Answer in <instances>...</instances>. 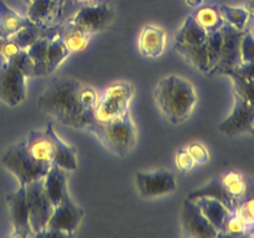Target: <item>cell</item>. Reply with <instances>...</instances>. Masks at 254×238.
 I'll return each mask as SVG.
<instances>
[{
  "instance_id": "obj_1",
  "label": "cell",
  "mask_w": 254,
  "mask_h": 238,
  "mask_svg": "<svg viewBox=\"0 0 254 238\" xmlns=\"http://www.w3.org/2000/svg\"><path fill=\"white\" fill-rule=\"evenodd\" d=\"M98 93L94 87L76 78H55L37 99L41 112L73 129H86L94 120Z\"/></svg>"
},
{
  "instance_id": "obj_2",
  "label": "cell",
  "mask_w": 254,
  "mask_h": 238,
  "mask_svg": "<svg viewBox=\"0 0 254 238\" xmlns=\"http://www.w3.org/2000/svg\"><path fill=\"white\" fill-rule=\"evenodd\" d=\"M155 102L159 111L171 124H181L192 114L197 104V93L189 79L170 74L159 81Z\"/></svg>"
},
{
  "instance_id": "obj_3",
  "label": "cell",
  "mask_w": 254,
  "mask_h": 238,
  "mask_svg": "<svg viewBox=\"0 0 254 238\" xmlns=\"http://www.w3.org/2000/svg\"><path fill=\"white\" fill-rule=\"evenodd\" d=\"M84 130L93 134L104 148L119 158H124L133 150L138 136L130 112L107 123L92 121Z\"/></svg>"
},
{
  "instance_id": "obj_4",
  "label": "cell",
  "mask_w": 254,
  "mask_h": 238,
  "mask_svg": "<svg viewBox=\"0 0 254 238\" xmlns=\"http://www.w3.org/2000/svg\"><path fill=\"white\" fill-rule=\"evenodd\" d=\"M134 88L128 82H114L99 91L93 121L107 123L123 117L129 112Z\"/></svg>"
},
{
  "instance_id": "obj_5",
  "label": "cell",
  "mask_w": 254,
  "mask_h": 238,
  "mask_svg": "<svg viewBox=\"0 0 254 238\" xmlns=\"http://www.w3.org/2000/svg\"><path fill=\"white\" fill-rule=\"evenodd\" d=\"M1 164L17 178L20 185H27L46 176L50 169L39 165L27 153L25 141L14 144L2 153Z\"/></svg>"
},
{
  "instance_id": "obj_6",
  "label": "cell",
  "mask_w": 254,
  "mask_h": 238,
  "mask_svg": "<svg viewBox=\"0 0 254 238\" xmlns=\"http://www.w3.org/2000/svg\"><path fill=\"white\" fill-rule=\"evenodd\" d=\"M83 210L74 203L69 192H67L61 200V202L55 206L54 213L47 223L46 228L40 232L36 237H67L71 236L78 228L82 218H83Z\"/></svg>"
},
{
  "instance_id": "obj_7",
  "label": "cell",
  "mask_w": 254,
  "mask_h": 238,
  "mask_svg": "<svg viewBox=\"0 0 254 238\" xmlns=\"http://www.w3.org/2000/svg\"><path fill=\"white\" fill-rule=\"evenodd\" d=\"M26 186V200L29 207L30 227H31L34 237L46 228L55 206L50 200L44 186V178L27 183Z\"/></svg>"
},
{
  "instance_id": "obj_8",
  "label": "cell",
  "mask_w": 254,
  "mask_h": 238,
  "mask_svg": "<svg viewBox=\"0 0 254 238\" xmlns=\"http://www.w3.org/2000/svg\"><path fill=\"white\" fill-rule=\"evenodd\" d=\"M27 77L12 62L0 64V102L9 107H17L26 98Z\"/></svg>"
},
{
  "instance_id": "obj_9",
  "label": "cell",
  "mask_w": 254,
  "mask_h": 238,
  "mask_svg": "<svg viewBox=\"0 0 254 238\" xmlns=\"http://www.w3.org/2000/svg\"><path fill=\"white\" fill-rule=\"evenodd\" d=\"M138 192L144 198H154L175 192L178 188L174 173L158 169L151 171H139L135 174Z\"/></svg>"
},
{
  "instance_id": "obj_10",
  "label": "cell",
  "mask_w": 254,
  "mask_h": 238,
  "mask_svg": "<svg viewBox=\"0 0 254 238\" xmlns=\"http://www.w3.org/2000/svg\"><path fill=\"white\" fill-rule=\"evenodd\" d=\"M181 226L184 235L189 237H217L218 231L211 225L210 221L203 216L200 207L192 198L189 197L184 202L181 211Z\"/></svg>"
},
{
  "instance_id": "obj_11",
  "label": "cell",
  "mask_w": 254,
  "mask_h": 238,
  "mask_svg": "<svg viewBox=\"0 0 254 238\" xmlns=\"http://www.w3.org/2000/svg\"><path fill=\"white\" fill-rule=\"evenodd\" d=\"M10 220L14 228V237H34L30 227L29 207L26 200V186L20 185L19 188L6 196Z\"/></svg>"
},
{
  "instance_id": "obj_12",
  "label": "cell",
  "mask_w": 254,
  "mask_h": 238,
  "mask_svg": "<svg viewBox=\"0 0 254 238\" xmlns=\"http://www.w3.org/2000/svg\"><path fill=\"white\" fill-rule=\"evenodd\" d=\"M111 19V7L107 5V2H102V4L81 7L67 20H69L72 24L81 27L82 30L87 31L88 34L93 35L106 29Z\"/></svg>"
},
{
  "instance_id": "obj_13",
  "label": "cell",
  "mask_w": 254,
  "mask_h": 238,
  "mask_svg": "<svg viewBox=\"0 0 254 238\" xmlns=\"http://www.w3.org/2000/svg\"><path fill=\"white\" fill-rule=\"evenodd\" d=\"M235 97L236 103L232 113L225 121L220 124V130L230 135L251 131V126L254 120L253 104L238 92H236Z\"/></svg>"
},
{
  "instance_id": "obj_14",
  "label": "cell",
  "mask_w": 254,
  "mask_h": 238,
  "mask_svg": "<svg viewBox=\"0 0 254 238\" xmlns=\"http://www.w3.org/2000/svg\"><path fill=\"white\" fill-rule=\"evenodd\" d=\"M27 153L39 165L51 169L54 165L55 150L51 139L45 130H31L25 139Z\"/></svg>"
},
{
  "instance_id": "obj_15",
  "label": "cell",
  "mask_w": 254,
  "mask_h": 238,
  "mask_svg": "<svg viewBox=\"0 0 254 238\" xmlns=\"http://www.w3.org/2000/svg\"><path fill=\"white\" fill-rule=\"evenodd\" d=\"M166 31L156 25H146L141 29L138 39L140 54L148 59H158L164 54L166 47Z\"/></svg>"
},
{
  "instance_id": "obj_16",
  "label": "cell",
  "mask_w": 254,
  "mask_h": 238,
  "mask_svg": "<svg viewBox=\"0 0 254 238\" xmlns=\"http://www.w3.org/2000/svg\"><path fill=\"white\" fill-rule=\"evenodd\" d=\"M47 135L51 139L54 144L55 150V159L54 165L60 166L61 169L66 171H73L77 169V151L73 146L68 145L66 141L62 140L59 136V134L55 131L54 125L51 123L47 124L45 129Z\"/></svg>"
},
{
  "instance_id": "obj_17",
  "label": "cell",
  "mask_w": 254,
  "mask_h": 238,
  "mask_svg": "<svg viewBox=\"0 0 254 238\" xmlns=\"http://www.w3.org/2000/svg\"><path fill=\"white\" fill-rule=\"evenodd\" d=\"M218 182L227 197L231 211H235L247 193V182L245 178L240 173L232 170L218 178Z\"/></svg>"
},
{
  "instance_id": "obj_18",
  "label": "cell",
  "mask_w": 254,
  "mask_h": 238,
  "mask_svg": "<svg viewBox=\"0 0 254 238\" xmlns=\"http://www.w3.org/2000/svg\"><path fill=\"white\" fill-rule=\"evenodd\" d=\"M192 200L200 207L203 216L210 221L211 225L218 231V233H221L223 223H225L227 216L230 215L231 210H228L225 203L221 202L217 198L211 197V196H197V197H193Z\"/></svg>"
},
{
  "instance_id": "obj_19",
  "label": "cell",
  "mask_w": 254,
  "mask_h": 238,
  "mask_svg": "<svg viewBox=\"0 0 254 238\" xmlns=\"http://www.w3.org/2000/svg\"><path fill=\"white\" fill-rule=\"evenodd\" d=\"M59 35L64 41V46L71 54L83 51L88 46L89 41L93 36V35L82 30L81 27L72 24L69 20H66L64 24L59 25Z\"/></svg>"
},
{
  "instance_id": "obj_20",
  "label": "cell",
  "mask_w": 254,
  "mask_h": 238,
  "mask_svg": "<svg viewBox=\"0 0 254 238\" xmlns=\"http://www.w3.org/2000/svg\"><path fill=\"white\" fill-rule=\"evenodd\" d=\"M66 170L61 169L57 165H52L49 173L44 178V186L49 195L50 200L54 203V206H57L64 196L68 192L67 188V180H66Z\"/></svg>"
},
{
  "instance_id": "obj_21",
  "label": "cell",
  "mask_w": 254,
  "mask_h": 238,
  "mask_svg": "<svg viewBox=\"0 0 254 238\" xmlns=\"http://www.w3.org/2000/svg\"><path fill=\"white\" fill-rule=\"evenodd\" d=\"M31 24L27 17H22L0 0V39H10Z\"/></svg>"
},
{
  "instance_id": "obj_22",
  "label": "cell",
  "mask_w": 254,
  "mask_h": 238,
  "mask_svg": "<svg viewBox=\"0 0 254 238\" xmlns=\"http://www.w3.org/2000/svg\"><path fill=\"white\" fill-rule=\"evenodd\" d=\"M191 16L195 20L196 24L201 29L205 30L206 32H215L226 25V20L223 17L222 11L217 6L206 5V6L197 7L191 14Z\"/></svg>"
},
{
  "instance_id": "obj_23",
  "label": "cell",
  "mask_w": 254,
  "mask_h": 238,
  "mask_svg": "<svg viewBox=\"0 0 254 238\" xmlns=\"http://www.w3.org/2000/svg\"><path fill=\"white\" fill-rule=\"evenodd\" d=\"M71 55V52L64 46V41L59 35V25L50 37L49 46L46 52V76L51 74L57 69V67Z\"/></svg>"
},
{
  "instance_id": "obj_24",
  "label": "cell",
  "mask_w": 254,
  "mask_h": 238,
  "mask_svg": "<svg viewBox=\"0 0 254 238\" xmlns=\"http://www.w3.org/2000/svg\"><path fill=\"white\" fill-rule=\"evenodd\" d=\"M220 9L228 25L235 27L238 31H245L247 29L251 17L250 10L243 9V7L227 6V5H222V6H220Z\"/></svg>"
},
{
  "instance_id": "obj_25",
  "label": "cell",
  "mask_w": 254,
  "mask_h": 238,
  "mask_svg": "<svg viewBox=\"0 0 254 238\" xmlns=\"http://www.w3.org/2000/svg\"><path fill=\"white\" fill-rule=\"evenodd\" d=\"M247 230L248 225L246 223V221L236 211H231L230 215L226 218L225 223H223V227L220 236H245L247 233Z\"/></svg>"
},
{
  "instance_id": "obj_26",
  "label": "cell",
  "mask_w": 254,
  "mask_h": 238,
  "mask_svg": "<svg viewBox=\"0 0 254 238\" xmlns=\"http://www.w3.org/2000/svg\"><path fill=\"white\" fill-rule=\"evenodd\" d=\"M240 66H254V37L250 31L243 32L240 44Z\"/></svg>"
},
{
  "instance_id": "obj_27",
  "label": "cell",
  "mask_w": 254,
  "mask_h": 238,
  "mask_svg": "<svg viewBox=\"0 0 254 238\" xmlns=\"http://www.w3.org/2000/svg\"><path fill=\"white\" fill-rule=\"evenodd\" d=\"M175 164L178 170L183 174L190 173V171L193 170V168L196 166L195 160H193L192 156L190 155V153H189L186 148L180 149V150L176 153Z\"/></svg>"
},
{
  "instance_id": "obj_28",
  "label": "cell",
  "mask_w": 254,
  "mask_h": 238,
  "mask_svg": "<svg viewBox=\"0 0 254 238\" xmlns=\"http://www.w3.org/2000/svg\"><path fill=\"white\" fill-rule=\"evenodd\" d=\"M186 149L190 153V155L192 156L195 163L198 164V165L207 164L208 160H210V153H208L207 148L205 145H202V144L191 143L186 146Z\"/></svg>"
},
{
  "instance_id": "obj_29",
  "label": "cell",
  "mask_w": 254,
  "mask_h": 238,
  "mask_svg": "<svg viewBox=\"0 0 254 238\" xmlns=\"http://www.w3.org/2000/svg\"><path fill=\"white\" fill-rule=\"evenodd\" d=\"M236 212L246 221L248 226L254 223V197L242 200L236 207Z\"/></svg>"
},
{
  "instance_id": "obj_30",
  "label": "cell",
  "mask_w": 254,
  "mask_h": 238,
  "mask_svg": "<svg viewBox=\"0 0 254 238\" xmlns=\"http://www.w3.org/2000/svg\"><path fill=\"white\" fill-rule=\"evenodd\" d=\"M21 47L16 44L12 39H0V54L6 60L12 59L16 54L21 51Z\"/></svg>"
},
{
  "instance_id": "obj_31",
  "label": "cell",
  "mask_w": 254,
  "mask_h": 238,
  "mask_svg": "<svg viewBox=\"0 0 254 238\" xmlns=\"http://www.w3.org/2000/svg\"><path fill=\"white\" fill-rule=\"evenodd\" d=\"M102 2H107V0H64V2H62L61 5V17L67 7H71L72 11H73L74 14V12H76L77 10L81 9V7L89 6V5L102 4Z\"/></svg>"
},
{
  "instance_id": "obj_32",
  "label": "cell",
  "mask_w": 254,
  "mask_h": 238,
  "mask_svg": "<svg viewBox=\"0 0 254 238\" xmlns=\"http://www.w3.org/2000/svg\"><path fill=\"white\" fill-rule=\"evenodd\" d=\"M248 31L251 32V35L254 37V14H251V17H250V21H248Z\"/></svg>"
},
{
  "instance_id": "obj_33",
  "label": "cell",
  "mask_w": 254,
  "mask_h": 238,
  "mask_svg": "<svg viewBox=\"0 0 254 238\" xmlns=\"http://www.w3.org/2000/svg\"><path fill=\"white\" fill-rule=\"evenodd\" d=\"M251 131H252V133L254 134V120H253V123H252V126H251Z\"/></svg>"
},
{
  "instance_id": "obj_34",
  "label": "cell",
  "mask_w": 254,
  "mask_h": 238,
  "mask_svg": "<svg viewBox=\"0 0 254 238\" xmlns=\"http://www.w3.org/2000/svg\"><path fill=\"white\" fill-rule=\"evenodd\" d=\"M30 1H31V0H24V2H25V4H29Z\"/></svg>"
},
{
  "instance_id": "obj_35",
  "label": "cell",
  "mask_w": 254,
  "mask_h": 238,
  "mask_svg": "<svg viewBox=\"0 0 254 238\" xmlns=\"http://www.w3.org/2000/svg\"><path fill=\"white\" fill-rule=\"evenodd\" d=\"M253 225H254V223H253Z\"/></svg>"
}]
</instances>
